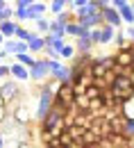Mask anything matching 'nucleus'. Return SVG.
<instances>
[{
    "instance_id": "nucleus-1",
    "label": "nucleus",
    "mask_w": 134,
    "mask_h": 148,
    "mask_svg": "<svg viewBox=\"0 0 134 148\" xmlns=\"http://www.w3.org/2000/svg\"><path fill=\"white\" fill-rule=\"evenodd\" d=\"M55 110V93L48 89H39V98H37V110H34V121H43L50 112Z\"/></svg>"
},
{
    "instance_id": "nucleus-2",
    "label": "nucleus",
    "mask_w": 134,
    "mask_h": 148,
    "mask_svg": "<svg viewBox=\"0 0 134 148\" xmlns=\"http://www.w3.org/2000/svg\"><path fill=\"white\" fill-rule=\"evenodd\" d=\"M48 66H50V77L52 80H57L61 84H66V82H71V64H66V62H61V59H48Z\"/></svg>"
},
{
    "instance_id": "nucleus-3",
    "label": "nucleus",
    "mask_w": 134,
    "mask_h": 148,
    "mask_svg": "<svg viewBox=\"0 0 134 148\" xmlns=\"http://www.w3.org/2000/svg\"><path fill=\"white\" fill-rule=\"evenodd\" d=\"M12 119H14V123L20 125V128H30L32 121H34V114L30 112V107H27L25 103H16V105L12 107Z\"/></svg>"
},
{
    "instance_id": "nucleus-4",
    "label": "nucleus",
    "mask_w": 134,
    "mask_h": 148,
    "mask_svg": "<svg viewBox=\"0 0 134 148\" xmlns=\"http://www.w3.org/2000/svg\"><path fill=\"white\" fill-rule=\"evenodd\" d=\"M30 7H32V0H16L14 2V12H16V21L18 23H27V21H34L37 23L39 21V16Z\"/></svg>"
},
{
    "instance_id": "nucleus-5",
    "label": "nucleus",
    "mask_w": 134,
    "mask_h": 148,
    "mask_svg": "<svg viewBox=\"0 0 134 148\" xmlns=\"http://www.w3.org/2000/svg\"><path fill=\"white\" fill-rule=\"evenodd\" d=\"M50 80V66H48V59L43 57V59H39L37 66L30 71V82H37L39 87L41 84H46Z\"/></svg>"
},
{
    "instance_id": "nucleus-6",
    "label": "nucleus",
    "mask_w": 134,
    "mask_h": 148,
    "mask_svg": "<svg viewBox=\"0 0 134 148\" xmlns=\"http://www.w3.org/2000/svg\"><path fill=\"white\" fill-rule=\"evenodd\" d=\"M0 93H2L5 103H7V107H9L12 103H16V100L20 98V87H18V82L9 77L7 82H2V84H0Z\"/></svg>"
},
{
    "instance_id": "nucleus-7",
    "label": "nucleus",
    "mask_w": 134,
    "mask_h": 148,
    "mask_svg": "<svg viewBox=\"0 0 134 148\" xmlns=\"http://www.w3.org/2000/svg\"><path fill=\"white\" fill-rule=\"evenodd\" d=\"M112 7L120 14L125 25H134V12H132V2L130 0H112Z\"/></svg>"
},
{
    "instance_id": "nucleus-8",
    "label": "nucleus",
    "mask_w": 134,
    "mask_h": 148,
    "mask_svg": "<svg viewBox=\"0 0 134 148\" xmlns=\"http://www.w3.org/2000/svg\"><path fill=\"white\" fill-rule=\"evenodd\" d=\"M102 21H105V25H109V27H114V30H123V27H125V23H123V18H120V14L112 7V2L102 9Z\"/></svg>"
},
{
    "instance_id": "nucleus-9",
    "label": "nucleus",
    "mask_w": 134,
    "mask_h": 148,
    "mask_svg": "<svg viewBox=\"0 0 134 148\" xmlns=\"http://www.w3.org/2000/svg\"><path fill=\"white\" fill-rule=\"evenodd\" d=\"M64 116H66V112H61V110H57V107H55V110L50 112V114H48V116H46L39 125H41V130H43V132H50L52 128H57L59 123L64 121Z\"/></svg>"
},
{
    "instance_id": "nucleus-10",
    "label": "nucleus",
    "mask_w": 134,
    "mask_h": 148,
    "mask_svg": "<svg viewBox=\"0 0 134 148\" xmlns=\"http://www.w3.org/2000/svg\"><path fill=\"white\" fill-rule=\"evenodd\" d=\"M2 48L7 50V55H12V57L23 55V53H30L27 43H25V41H18V39H7V43H5Z\"/></svg>"
},
{
    "instance_id": "nucleus-11",
    "label": "nucleus",
    "mask_w": 134,
    "mask_h": 148,
    "mask_svg": "<svg viewBox=\"0 0 134 148\" xmlns=\"http://www.w3.org/2000/svg\"><path fill=\"white\" fill-rule=\"evenodd\" d=\"M93 41H91V32L89 34H84V37L75 39V50L77 55H93Z\"/></svg>"
},
{
    "instance_id": "nucleus-12",
    "label": "nucleus",
    "mask_w": 134,
    "mask_h": 148,
    "mask_svg": "<svg viewBox=\"0 0 134 148\" xmlns=\"http://www.w3.org/2000/svg\"><path fill=\"white\" fill-rule=\"evenodd\" d=\"M27 48H30V55H37V53H43L46 48H48V43H46V37H41V34H32L30 41H27Z\"/></svg>"
},
{
    "instance_id": "nucleus-13",
    "label": "nucleus",
    "mask_w": 134,
    "mask_h": 148,
    "mask_svg": "<svg viewBox=\"0 0 134 148\" xmlns=\"http://www.w3.org/2000/svg\"><path fill=\"white\" fill-rule=\"evenodd\" d=\"M80 25H82L84 30H98V27H102V25H105V21H102V12H98V14H91V16L82 18V21H80Z\"/></svg>"
},
{
    "instance_id": "nucleus-14",
    "label": "nucleus",
    "mask_w": 134,
    "mask_h": 148,
    "mask_svg": "<svg viewBox=\"0 0 134 148\" xmlns=\"http://www.w3.org/2000/svg\"><path fill=\"white\" fill-rule=\"evenodd\" d=\"M9 71H12V80H16V82H30V71H27L25 66L12 62V64H9Z\"/></svg>"
},
{
    "instance_id": "nucleus-15",
    "label": "nucleus",
    "mask_w": 134,
    "mask_h": 148,
    "mask_svg": "<svg viewBox=\"0 0 134 148\" xmlns=\"http://www.w3.org/2000/svg\"><path fill=\"white\" fill-rule=\"evenodd\" d=\"M89 32H91V30H84V27L80 25V21H73V23L66 25V37L80 39V37H84V34H89Z\"/></svg>"
},
{
    "instance_id": "nucleus-16",
    "label": "nucleus",
    "mask_w": 134,
    "mask_h": 148,
    "mask_svg": "<svg viewBox=\"0 0 134 148\" xmlns=\"http://www.w3.org/2000/svg\"><path fill=\"white\" fill-rule=\"evenodd\" d=\"M18 25H20L18 21H5V23H0V32H2L7 39H16Z\"/></svg>"
},
{
    "instance_id": "nucleus-17",
    "label": "nucleus",
    "mask_w": 134,
    "mask_h": 148,
    "mask_svg": "<svg viewBox=\"0 0 134 148\" xmlns=\"http://www.w3.org/2000/svg\"><path fill=\"white\" fill-rule=\"evenodd\" d=\"M14 62H16V64H20V66H25L27 71H32V69L37 66L39 57L30 55V53H23V55H16V57H14Z\"/></svg>"
},
{
    "instance_id": "nucleus-18",
    "label": "nucleus",
    "mask_w": 134,
    "mask_h": 148,
    "mask_svg": "<svg viewBox=\"0 0 134 148\" xmlns=\"http://www.w3.org/2000/svg\"><path fill=\"white\" fill-rule=\"evenodd\" d=\"M89 73L93 75V80H102V77H105V73H107V69L102 66V62L96 57V59L89 64Z\"/></svg>"
},
{
    "instance_id": "nucleus-19",
    "label": "nucleus",
    "mask_w": 134,
    "mask_h": 148,
    "mask_svg": "<svg viewBox=\"0 0 134 148\" xmlns=\"http://www.w3.org/2000/svg\"><path fill=\"white\" fill-rule=\"evenodd\" d=\"M114 57H116V64L123 66V69H130V66L134 64V55L132 53H120V50H116Z\"/></svg>"
},
{
    "instance_id": "nucleus-20",
    "label": "nucleus",
    "mask_w": 134,
    "mask_h": 148,
    "mask_svg": "<svg viewBox=\"0 0 134 148\" xmlns=\"http://www.w3.org/2000/svg\"><path fill=\"white\" fill-rule=\"evenodd\" d=\"M48 9H50L52 16H59V14H64V12L68 9V2H66V0H50V2H48Z\"/></svg>"
},
{
    "instance_id": "nucleus-21",
    "label": "nucleus",
    "mask_w": 134,
    "mask_h": 148,
    "mask_svg": "<svg viewBox=\"0 0 134 148\" xmlns=\"http://www.w3.org/2000/svg\"><path fill=\"white\" fill-rule=\"evenodd\" d=\"M50 37L55 39H66V25H61V23H57V21L52 18L50 21V32H48Z\"/></svg>"
},
{
    "instance_id": "nucleus-22",
    "label": "nucleus",
    "mask_w": 134,
    "mask_h": 148,
    "mask_svg": "<svg viewBox=\"0 0 134 148\" xmlns=\"http://www.w3.org/2000/svg\"><path fill=\"white\" fill-rule=\"evenodd\" d=\"M114 37H116V30L109 27V25H102L100 27V43H114Z\"/></svg>"
},
{
    "instance_id": "nucleus-23",
    "label": "nucleus",
    "mask_w": 134,
    "mask_h": 148,
    "mask_svg": "<svg viewBox=\"0 0 134 148\" xmlns=\"http://www.w3.org/2000/svg\"><path fill=\"white\" fill-rule=\"evenodd\" d=\"M46 43H48V48H52V50L59 55V53L66 48V43H68V41H66V39H55V37H50V34H48V37H46Z\"/></svg>"
},
{
    "instance_id": "nucleus-24",
    "label": "nucleus",
    "mask_w": 134,
    "mask_h": 148,
    "mask_svg": "<svg viewBox=\"0 0 134 148\" xmlns=\"http://www.w3.org/2000/svg\"><path fill=\"white\" fill-rule=\"evenodd\" d=\"M50 21L52 18H48V16H46V18H39L37 23H34V32L41 34V37H48V32H50Z\"/></svg>"
},
{
    "instance_id": "nucleus-25",
    "label": "nucleus",
    "mask_w": 134,
    "mask_h": 148,
    "mask_svg": "<svg viewBox=\"0 0 134 148\" xmlns=\"http://www.w3.org/2000/svg\"><path fill=\"white\" fill-rule=\"evenodd\" d=\"M34 14H37L39 18H46V14L50 12L48 9V2H43V0H32V7H30Z\"/></svg>"
},
{
    "instance_id": "nucleus-26",
    "label": "nucleus",
    "mask_w": 134,
    "mask_h": 148,
    "mask_svg": "<svg viewBox=\"0 0 134 148\" xmlns=\"http://www.w3.org/2000/svg\"><path fill=\"white\" fill-rule=\"evenodd\" d=\"M89 107H91V100L82 93V96H75V103H73V110L75 112H89Z\"/></svg>"
},
{
    "instance_id": "nucleus-27",
    "label": "nucleus",
    "mask_w": 134,
    "mask_h": 148,
    "mask_svg": "<svg viewBox=\"0 0 134 148\" xmlns=\"http://www.w3.org/2000/svg\"><path fill=\"white\" fill-rule=\"evenodd\" d=\"M105 91H107V89H100L98 84H91V87L84 91V96H86L89 100H98V98H102V93H105Z\"/></svg>"
},
{
    "instance_id": "nucleus-28",
    "label": "nucleus",
    "mask_w": 134,
    "mask_h": 148,
    "mask_svg": "<svg viewBox=\"0 0 134 148\" xmlns=\"http://www.w3.org/2000/svg\"><path fill=\"white\" fill-rule=\"evenodd\" d=\"M123 134H125L130 141H134V116H127V114H125V128H123Z\"/></svg>"
},
{
    "instance_id": "nucleus-29",
    "label": "nucleus",
    "mask_w": 134,
    "mask_h": 148,
    "mask_svg": "<svg viewBox=\"0 0 134 148\" xmlns=\"http://www.w3.org/2000/svg\"><path fill=\"white\" fill-rule=\"evenodd\" d=\"M32 34H34V30H30L27 25H18V32H16V39H18V41H25V43H27Z\"/></svg>"
},
{
    "instance_id": "nucleus-30",
    "label": "nucleus",
    "mask_w": 134,
    "mask_h": 148,
    "mask_svg": "<svg viewBox=\"0 0 134 148\" xmlns=\"http://www.w3.org/2000/svg\"><path fill=\"white\" fill-rule=\"evenodd\" d=\"M55 21H57V23H61V25H68V23H73V21H77V18H75V14H73L71 9H66L64 14L55 16Z\"/></svg>"
},
{
    "instance_id": "nucleus-31",
    "label": "nucleus",
    "mask_w": 134,
    "mask_h": 148,
    "mask_svg": "<svg viewBox=\"0 0 134 148\" xmlns=\"http://www.w3.org/2000/svg\"><path fill=\"white\" fill-rule=\"evenodd\" d=\"M100 62H102V66L107 69V71H114V66H116V57L114 55H102V57H98Z\"/></svg>"
},
{
    "instance_id": "nucleus-32",
    "label": "nucleus",
    "mask_w": 134,
    "mask_h": 148,
    "mask_svg": "<svg viewBox=\"0 0 134 148\" xmlns=\"http://www.w3.org/2000/svg\"><path fill=\"white\" fill-rule=\"evenodd\" d=\"M125 41H127V37H125V27H123V30H116V37H114V46H116V50H120Z\"/></svg>"
},
{
    "instance_id": "nucleus-33",
    "label": "nucleus",
    "mask_w": 134,
    "mask_h": 148,
    "mask_svg": "<svg viewBox=\"0 0 134 148\" xmlns=\"http://www.w3.org/2000/svg\"><path fill=\"white\" fill-rule=\"evenodd\" d=\"M66 132L73 137V141H75V144H80V139H82V134H84V130H82V128H75V125H71Z\"/></svg>"
},
{
    "instance_id": "nucleus-34",
    "label": "nucleus",
    "mask_w": 134,
    "mask_h": 148,
    "mask_svg": "<svg viewBox=\"0 0 134 148\" xmlns=\"http://www.w3.org/2000/svg\"><path fill=\"white\" fill-rule=\"evenodd\" d=\"M59 144H61V148H71V146H75V141H73V137H71L68 132H64V134L59 137Z\"/></svg>"
},
{
    "instance_id": "nucleus-35",
    "label": "nucleus",
    "mask_w": 134,
    "mask_h": 148,
    "mask_svg": "<svg viewBox=\"0 0 134 148\" xmlns=\"http://www.w3.org/2000/svg\"><path fill=\"white\" fill-rule=\"evenodd\" d=\"M9 77H12V71H9V66H7V64H0V84H2V82H7Z\"/></svg>"
},
{
    "instance_id": "nucleus-36",
    "label": "nucleus",
    "mask_w": 134,
    "mask_h": 148,
    "mask_svg": "<svg viewBox=\"0 0 134 148\" xmlns=\"http://www.w3.org/2000/svg\"><path fill=\"white\" fill-rule=\"evenodd\" d=\"M9 116H12V114H9V107H7V105H2V107H0V125H2Z\"/></svg>"
},
{
    "instance_id": "nucleus-37",
    "label": "nucleus",
    "mask_w": 134,
    "mask_h": 148,
    "mask_svg": "<svg viewBox=\"0 0 134 148\" xmlns=\"http://www.w3.org/2000/svg\"><path fill=\"white\" fill-rule=\"evenodd\" d=\"M125 37L130 43H134V25H125Z\"/></svg>"
},
{
    "instance_id": "nucleus-38",
    "label": "nucleus",
    "mask_w": 134,
    "mask_h": 148,
    "mask_svg": "<svg viewBox=\"0 0 134 148\" xmlns=\"http://www.w3.org/2000/svg\"><path fill=\"white\" fill-rule=\"evenodd\" d=\"M18 148H37V146H34V144H30V141H20Z\"/></svg>"
},
{
    "instance_id": "nucleus-39",
    "label": "nucleus",
    "mask_w": 134,
    "mask_h": 148,
    "mask_svg": "<svg viewBox=\"0 0 134 148\" xmlns=\"http://www.w3.org/2000/svg\"><path fill=\"white\" fill-rule=\"evenodd\" d=\"M5 144H7V139L2 137V132H0V148H5Z\"/></svg>"
},
{
    "instance_id": "nucleus-40",
    "label": "nucleus",
    "mask_w": 134,
    "mask_h": 148,
    "mask_svg": "<svg viewBox=\"0 0 134 148\" xmlns=\"http://www.w3.org/2000/svg\"><path fill=\"white\" fill-rule=\"evenodd\" d=\"M5 43H7V37H5L2 32H0V46H5Z\"/></svg>"
},
{
    "instance_id": "nucleus-41",
    "label": "nucleus",
    "mask_w": 134,
    "mask_h": 148,
    "mask_svg": "<svg viewBox=\"0 0 134 148\" xmlns=\"http://www.w3.org/2000/svg\"><path fill=\"white\" fill-rule=\"evenodd\" d=\"M2 105H7V103H5V98H2V93H0V107H2Z\"/></svg>"
},
{
    "instance_id": "nucleus-42",
    "label": "nucleus",
    "mask_w": 134,
    "mask_h": 148,
    "mask_svg": "<svg viewBox=\"0 0 134 148\" xmlns=\"http://www.w3.org/2000/svg\"><path fill=\"white\" fill-rule=\"evenodd\" d=\"M130 82H132V84H134V73H130Z\"/></svg>"
},
{
    "instance_id": "nucleus-43",
    "label": "nucleus",
    "mask_w": 134,
    "mask_h": 148,
    "mask_svg": "<svg viewBox=\"0 0 134 148\" xmlns=\"http://www.w3.org/2000/svg\"><path fill=\"white\" fill-rule=\"evenodd\" d=\"M71 148H84V146H80V144H75V146H71Z\"/></svg>"
},
{
    "instance_id": "nucleus-44",
    "label": "nucleus",
    "mask_w": 134,
    "mask_h": 148,
    "mask_svg": "<svg viewBox=\"0 0 134 148\" xmlns=\"http://www.w3.org/2000/svg\"><path fill=\"white\" fill-rule=\"evenodd\" d=\"M130 71H132V73H134V64H132V66H130Z\"/></svg>"
},
{
    "instance_id": "nucleus-45",
    "label": "nucleus",
    "mask_w": 134,
    "mask_h": 148,
    "mask_svg": "<svg viewBox=\"0 0 134 148\" xmlns=\"http://www.w3.org/2000/svg\"><path fill=\"white\" fill-rule=\"evenodd\" d=\"M132 12H134V0H132Z\"/></svg>"
},
{
    "instance_id": "nucleus-46",
    "label": "nucleus",
    "mask_w": 134,
    "mask_h": 148,
    "mask_svg": "<svg viewBox=\"0 0 134 148\" xmlns=\"http://www.w3.org/2000/svg\"><path fill=\"white\" fill-rule=\"evenodd\" d=\"M132 55H134V48H132Z\"/></svg>"
},
{
    "instance_id": "nucleus-47",
    "label": "nucleus",
    "mask_w": 134,
    "mask_h": 148,
    "mask_svg": "<svg viewBox=\"0 0 134 148\" xmlns=\"http://www.w3.org/2000/svg\"><path fill=\"white\" fill-rule=\"evenodd\" d=\"M0 64H2V59H0Z\"/></svg>"
}]
</instances>
